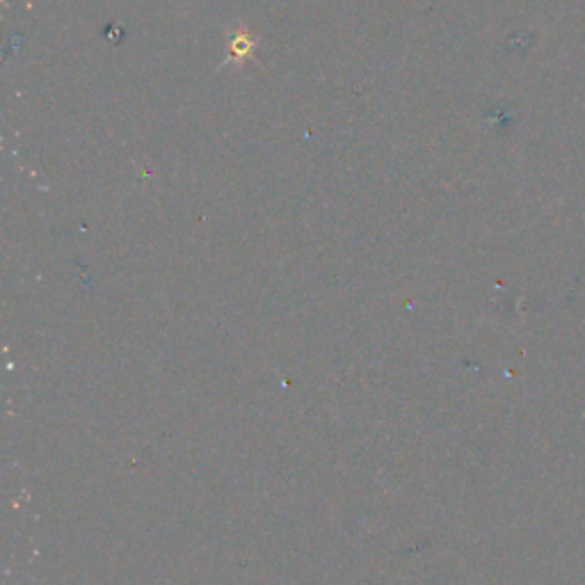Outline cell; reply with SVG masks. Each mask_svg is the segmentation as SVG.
Instances as JSON below:
<instances>
[{"label":"cell","mask_w":585,"mask_h":585,"mask_svg":"<svg viewBox=\"0 0 585 585\" xmlns=\"http://www.w3.org/2000/svg\"><path fill=\"white\" fill-rule=\"evenodd\" d=\"M231 46H234V58H243V53H247V51L254 49V42L243 40V32H238V40H236Z\"/></svg>","instance_id":"1"}]
</instances>
